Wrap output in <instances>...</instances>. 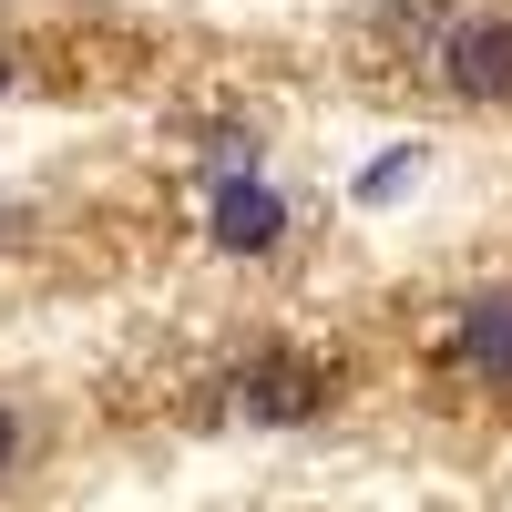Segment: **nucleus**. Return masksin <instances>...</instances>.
<instances>
[{"label": "nucleus", "instance_id": "nucleus-1", "mask_svg": "<svg viewBox=\"0 0 512 512\" xmlns=\"http://www.w3.org/2000/svg\"><path fill=\"white\" fill-rule=\"evenodd\" d=\"M420 62L451 103L472 113H512V0H451L420 41Z\"/></svg>", "mask_w": 512, "mask_h": 512}, {"label": "nucleus", "instance_id": "nucleus-2", "mask_svg": "<svg viewBox=\"0 0 512 512\" xmlns=\"http://www.w3.org/2000/svg\"><path fill=\"white\" fill-rule=\"evenodd\" d=\"M441 359L472 379V390L512 400V277L472 287V297H451V328H441Z\"/></svg>", "mask_w": 512, "mask_h": 512}, {"label": "nucleus", "instance_id": "nucleus-3", "mask_svg": "<svg viewBox=\"0 0 512 512\" xmlns=\"http://www.w3.org/2000/svg\"><path fill=\"white\" fill-rule=\"evenodd\" d=\"M226 390H236V410H246V420H318L338 379H328L318 359H297V349H267V359H246Z\"/></svg>", "mask_w": 512, "mask_h": 512}, {"label": "nucleus", "instance_id": "nucleus-4", "mask_svg": "<svg viewBox=\"0 0 512 512\" xmlns=\"http://www.w3.org/2000/svg\"><path fill=\"white\" fill-rule=\"evenodd\" d=\"M277 236H287V195H277L267 175H226V185H216V246L267 256Z\"/></svg>", "mask_w": 512, "mask_h": 512}, {"label": "nucleus", "instance_id": "nucleus-5", "mask_svg": "<svg viewBox=\"0 0 512 512\" xmlns=\"http://www.w3.org/2000/svg\"><path fill=\"white\" fill-rule=\"evenodd\" d=\"M11 461H21V420L0 410V472H11Z\"/></svg>", "mask_w": 512, "mask_h": 512}, {"label": "nucleus", "instance_id": "nucleus-6", "mask_svg": "<svg viewBox=\"0 0 512 512\" xmlns=\"http://www.w3.org/2000/svg\"><path fill=\"white\" fill-rule=\"evenodd\" d=\"M0 93H11V52H0Z\"/></svg>", "mask_w": 512, "mask_h": 512}]
</instances>
